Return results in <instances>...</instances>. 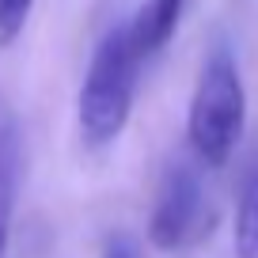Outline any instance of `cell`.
<instances>
[{
	"label": "cell",
	"instance_id": "obj_8",
	"mask_svg": "<svg viewBox=\"0 0 258 258\" xmlns=\"http://www.w3.org/2000/svg\"><path fill=\"white\" fill-rule=\"evenodd\" d=\"M103 258H137V254H133V247H129L125 239H114L110 247H106V254H103Z\"/></svg>",
	"mask_w": 258,
	"mask_h": 258
},
{
	"label": "cell",
	"instance_id": "obj_7",
	"mask_svg": "<svg viewBox=\"0 0 258 258\" xmlns=\"http://www.w3.org/2000/svg\"><path fill=\"white\" fill-rule=\"evenodd\" d=\"M31 8H34V0H0V49H8L23 34Z\"/></svg>",
	"mask_w": 258,
	"mask_h": 258
},
{
	"label": "cell",
	"instance_id": "obj_2",
	"mask_svg": "<svg viewBox=\"0 0 258 258\" xmlns=\"http://www.w3.org/2000/svg\"><path fill=\"white\" fill-rule=\"evenodd\" d=\"M145 57L137 53L133 38H129V23L114 27L103 34L95 46L80 88V133L91 148H106L121 137L129 114H133V95H137V64Z\"/></svg>",
	"mask_w": 258,
	"mask_h": 258
},
{
	"label": "cell",
	"instance_id": "obj_3",
	"mask_svg": "<svg viewBox=\"0 0 258 258\" xmlns=\"http://www.w3.org/2000/svg\"><path fill=\"white\" fill-rule=\"evenodd\" d=\"M217 224V209L213 198L202 182V171L190 160H175L160 178L152 205V220H148V239L160 250H190L194 243H202Z\"/></svg>",
	"mask_w": 258,
	"mask_h": 258
},
{
	"label": "cell",
	"instance_id": "obj_5",
	"mask_svg": "<svg viewBox=\"0 0 258 258\" xmlns=\"http://www.w3.org/2000/svg\"><path fill=\"white\" fill-rule=\"evenodd\" d=\"M186 0H141L137 16L129 19V38L137 46L141 57H152L167 46V38L175 34L178 19H182Z\"/></svg>",
	"mask_w": 258,
	"mask_h": 258
},
{
	"label": "cell",
	"instance_id": "obj_6",
	"mask_svg": "<svg viewBox=\"0 0 258 258\" xmlns=\"http://www.w3.org/2000/svg\"><path fill=\"white\" fill-rule=\"evenodd\" d=\"M235 254L258 258V156L247 163L235 198Z\"/></svg>",
	"mask_w": 258,
	"mask_h": 258
},
{
	"label": "cell",
	"instance_id": "obj_1",
	"mask_svg": "<svg viewBox=\"0 0 258 258\" xmlns=\"http://www.w3.org/2000/svg\"><path fill=\"white\" fill-rule=\"evenodd\" d=\"M243 125H247V91H243L239 64L228 46H217L202 64L190 99V118H186V141L198 163L224 167L243 137Z\"/></svg>",
	"mask_w": 258,
	"mask_h": 258
},
{
	"label": "cell",
	"instance_id": "obj_4",
	"mask_svg": "<svg viewBox=\"0 0 258 258\" xmlns=\"http://www.w3.org/2000/svg\"><path fill=\"white\" fill-rule=\"evenodd\" d=\"M19 178H23V133H19L16 110L8 106V99L0 95V258L8 254Z\"/></svg>",
	"mask_w": 258,
	"mask_h": 258
}]
</instances>
